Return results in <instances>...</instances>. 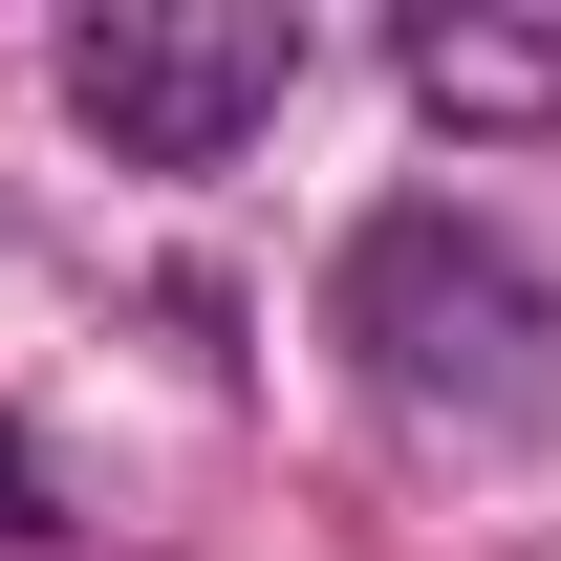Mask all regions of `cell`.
Instances as JSON below:
<instances>
[{
	"label": "cell",
	"instance_id": "obj_1",
	"mask_svg": "<svg viewBox=\"0 0 561 561\" xmlns=\"http://www.w3.org/2000/svg\"><path fill=\"white\" fill-rule=\"evenodd\" d=\"M324 346L367 367V411L432 454H518L561 411V280L518 260V216L476 195H367L324 260Z\"/></svg>",
	"mask_w": 561,
	"mask_h": 561
},
{
	"label": "cell",
	"instance_id": "obj_2",
	"mask_svg": "<svg viewBox=\"0 0 561 561\" xmlns=\"http://www.w3.org/2000/svg\"><path fill=\"white\" fill-rule=\"evenodd\" d=\"M280 87H302V22L280 0H87L66 22V108L130 173H216L238 130H280Z\"/></svg>",
	"mask_w": 561,
	"mask_h": 561
},
{
	"label": "cell",
	"instance_id": "obj_4",
	"mask_svg": "<svg viewBox=\"0 0 561 561\" xmlns=\"http://www.w3.org/2000/svg\"><path fill=\"white\" fill-rule=\"evenodd\" d=\"M44 518H66V496H44V454H22V432H0V561L44 540Z\"/></svg>",
	"mask_w": 561,
	"mask_h": 561
},
{
	"label": "cell",
	"instance_id": "obj_3",
	"mask_svg": "<svg viewBox=\"0 0 561 561\" xmlns=\"http://www.w3.org/2000/svg\"><path fill=\"white\" fill-rule=\"evenodd\" d=\"M389 66H411L432 130H561V22H476V0H432V22H389Z\"/></svg>",
	"mask_w": 561,
	"mask_h": 561
}]
</instances>
